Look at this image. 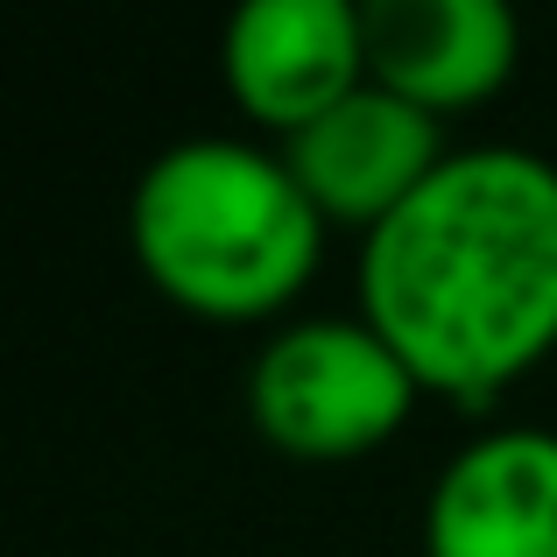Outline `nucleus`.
Listing matches in <instances>:
<instances>
[{"mask_svg":"<svg viewBox=\"0 0 557 557\" xmlns=\"http://www.w3.org/2000/svg\"><path fill=\"white\" fill-rule=\"evenodd\" d=\"M368 78L417 99L423 113H451L508 85L522 50V22L502 0H368Z\"/></svg>","mask_w":557,"mask_h":557,"instance_id":"7","label":"nucleus"},{"mask_svg":"<svg viewBox=\"0 0 557 557\" xmlns=\"http://www.w3.org/2000/svg\"><path fill=\"white\" fill-rule=\"evenodd\" d=\"M219 64L261 127L297 135L368 85V22L354 0H247L226 22Z\"/></svg>","mask_w":557,"mask_h":557,"instance_id":"5","label":"nucleus"},{"mask_svg":"<svg viewBox=\"0 0 557 557\" xmlns=\"http://www.w3.org/2000/svg\"><path fill=\"white\" fill-rule=\"evenodd\" d=\"M127 226L149 283L205 318H261L289 304L325 247V212L289 163L233 135L170 141L141 170Z\"/></svg>","mask_w":557,"mask_h":557,"instance_id":"2","label":"nucleus"},{"mask_svg":"<svg viewBox=\"0 0 557 557\" xmlns=\"http://www.w3.org/2000/svg\"><path fill=\"white\" fill-rule=\"evenodd\" d=\"M431 557H557V431L508 423L451 451L423 508Z\"/></svg>","mask_w":557,"mask_h":557,"instance_id":"6","label":"nucleus"},{"mask_svg":"<svg viewBox=\"0 0 557 557\" xmlns=\"http://www.w3.org/2000/svg\"><path fill=\"white\" fill-rule=\"evenodd\" d=\"M423 381L368 318H304L255 354L247 409L289 459H360L403 431Z\"/></svg>","mask_w":557,"mask_h":557,"instance_id":"3","label":"nucleus"},{"mask_svg":"<svg viewBox=\"0 0 557 557\" xmlns=\"http://www.w3.org/2000/svg\"><path fill=\"white\" fill-rule=\"evenodd\" d=\"M445 156L451 149L437 135V113H423L417 99L374 78L346 92L339 107H325L318 121H304L297 135H283L289 177L311 190L318 212L346 219V226H381Z\"/></svg>","mask_w":557,"mask_h":557,"instance_id":"4","label":"nucleus"},{"mask_svg":"<svg viewBox=\"0 0 557 557\" xmlns=\"http://www.w3.org/2000/svg\"><path fill=\"white\" fill-rule=\"evenodd\" d=\"M360 318L437 395L487 403L557 346V163L451 149L360 240Z\"/></svg>","mask_w":557,"mask_h":557,"instance_id":"1","label":"nucleus"}]
</instances>
